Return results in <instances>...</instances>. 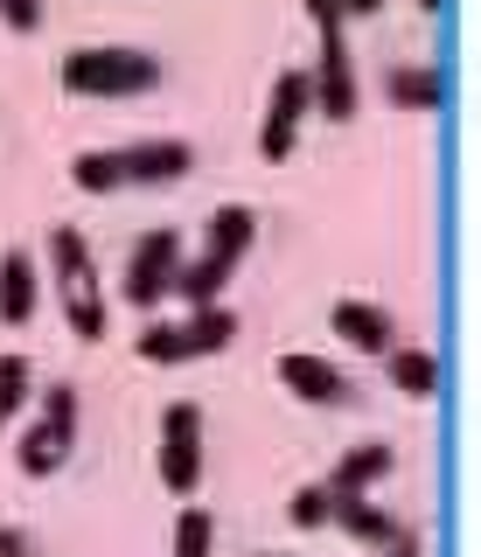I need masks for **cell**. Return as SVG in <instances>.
Here are the masks:
<instances>
[{"label": "cell", "mask_w": 481, "mask_h": 557, "mask_svg": "<svg viewBox=\"0 0 481 557\" xmlns=\"http://www.w3.org/2000/svg\"><path fill=\"white\" fill-rule=\"evenodd\" d=\"M307 14H314V28H349V14H342V0H307Z\"/></svg>", "instance_id": "obj_24"}, {"label": "cell", "mask_w": 481, "mask_h": 557, "mask_svg": "<svg viewBox=\"0 0 481 557\" xmlns=\"http://www.w3.org/2000/svg\"><path fill=\"white\" fill-rule=\"evenodd\" d=\"M329 327H335V342L363 348V356H384V348L398 342V321H391V307H377V300H335Z\"/></svg>", "instance_id": "obj_14"}, {"label": "cell", "mask_w": 481, "mask_h": 557, "mask_svg": "<svg viewBox=\"0 0 481 557\" xmlns=\"http://www.w3.org/2000/svg\"><path fill=\"white\" fill-rule=\"evenodd\" d=\"M42 313V258L28 244L0 251V327H28Z\"/></svg>", "instance_id": "obj_9"}, {"label": "cell", "mask_w": 481, "mask_h": 557, "mask_svg": "<svg viewBox=\"0 0 481 557\" xmlns=\"http://www.w3.org/2000/svg\"><path fill=\"white\" fill-rule=\"evenodd\" d=\"M391 467H398V453H391L384 440H363V446H349V453L329 467V481H321V487H329L335 502H349V495H370V487L384 481Z\"/></svg>", "instance_id": "obj_15"}, {"label": "cell", "mask_w": 481, "mask_h": 557, "mask_svg": "<svg viewBox=\"0 0 481 557\" xmlns=\"http://www.w3.org/2000/svg\"><path fill=\"white\" fill-rule=\"evenodd\" d=\"M384 376L398 383V397H440V356L419 342H391L384 348Z\"/></svg>", "instance_id": "obj_16"}, {"label": "cell", "mask_w": 481, "mask_h": 557, "mask_svg": "<svg viewBox=\"0 0 481 557\" xmlns=\"http://www.w3.org/2000/svg\"><path fill=\"white\" fill-rule=\"evenodd\" d=\"M307 84H314V112L321 119H356V104H363V77H356L349 63V28H329L321 35V63L307 70Z\"/></svg>", "instance_id": "obj_7"}, {"label": "cell", "mask_w": 481, "mask_h": 557, "mask_svg": "<svg viewBox=\"0 0 481 557\" xmlns=\"http://www.w3.org/2000/svg\"><path fill=\"white\" fill-rule=\"evenodd\" d=\"M335 516V495L321 481H307V487H294V502H286V522H294V530H321V522Z\"/></svg>", "instance_id": "obj_22"}, {"label": "cell", "mask_w": 481, "mask_h": 557, "mask_svg": "<svg viewBox=\"0 0 481 557\" xmlns=\"http://www.w3.org/2000/svg\"><path fill=\"white\" fill-rule=\"evenodd\" d=\"M384 557H425V550H411V544H398V550H384Z\"/></svg>", "instance_id": "obj_27"}, {"label": "cell", "mask_w": 481, "mask_h": 557, "mask_svg": "<svg viewBox=\"0 0 481 557\" xmlns=\"http://www.w3.org/2000/svg\"><path fill=\"white\" fill-rule=\"evenodd\" d=\"M28 550V536L22 530H0V557H22Z\"/></svg>", "instance_id": "obj_25"}, {"label": "cell", "mask_w": 481, "mask_h": 557, "mask_svg": "<svg viewBox=\"0 0 481 557\" xmlns=\"http://www.w3.org/2000/svg\"><path fill=\"white\" fill-rule=\"evenodd\" d=\"M384 8V0H342V14H349V22H363V14H377Z\"/></svg>", "instance_id": "obj_26"}, {"label": "cell", "mask_w": 481, "mask_h": 557, "mask_svg": "<svg viewBox=\"0 0 481 557\" xmlns=\"http://www.w3.org/2000/svg\"><path fill=\"white\" fill-rule=\"evenodd\" d=\"M335 530L342 536H356L363 550H398V544H411V530L391 509H377V495H349V502H335Z\"/></svg>", "instance_id": "obj_13"}, {"label": "cell", "mask_w": 481, "mask_h": 557, "mask_svg": "<svg viewBox=\"0 0 481 557\" xmlns=\"http://www.w3.org/2000/svg\"><path fill=\"white\" fill-rule=\"evenodd\" d=\"M63 327H71L77 342H106V327H112V307H106V293H84V300H63Z\"/></svg>", "instance_id": "obj_20"}, {"label": "cell", "mask_w": 481, "mask_h": 557, "mask_svg": "<svg viewBox=\"0 0 481 557\" xmlns=\"http://www.w3.org/2000/svg\"><path fill=\"white\" fill-rule=\"evenodd\" d=\"M272 557H280V550H272Z\"/></svg>", "instance_id": "obj_30"}, {"label": "cell", "mask_w": 481, "mask_h": 557, "mask_svg": "<svg viewBox=\"0 0 481 557\" xmlns=\"http://www.w3.org/2000/svg\"><path fill=\"white\" fill-rule=\"evenodd\" d=\"M237 335V313L231 307H196L188 321H175V342H182V362H196V356H217V348H231Z\"/></svg>", "instance_id": "obj_17"}, {"label": "cell", "mask_w": 481, "mask_h": 557, "mask_svg": "<svg viewBox=\"0 0 481 557\" xmlns=\"http://www.w3.org/2000/svg\"><path fill=\"white\" fill-rule=\"evenodd\" d=\"M49 272H57V300L98 293V258H91V244H84L77 223H57V231H49Z\"/></svg>", "instance_id": "obj_11"}, {"label": "cell", "mask_w": 481, "mask_h": 557, "mask_svg": "<svg viewBox=\"0 0 481 557\" xmlns=\"http://www.w3.org/2000/svg\"><path fill=\"white\" fill-rule=\"evenodd\" d=\"M377 98L398 104V112H440L446 104V70L440 63H391L377 77Z\"/></svg>", "instance_id": "obj_12"}, {"label": "cell", "mask_w": 481, "mask_h": 557, "mask_svg": "<svg viewBox=\"0 0 481 557\" xmlns=\"http://www.w3.org/2000/svg\"><path fill=\"white\" fill-rule=\"evenodd\" d=\"M28 397H36V362L28 356H0V425L28 411Z\"/></svg>", "instance_id": "obj_19"}, {"label": "cell", "mask_w": 481, "mask_h": 557, "mask_svg": "<svg viewBox=\"0 0 481 557\" xmlns=\"http://www.w3.org/2000/svg\"><path fill=\"white\" fill-rule=\"evenodd\" d=\"M71 446H77V383H49V391H42V411L22 425L14 460H22L28 481H42V474H57V467L71 460Z\"/></svg>", "instance_id": "obj_4"}, {"label": "cell", "mask_w": 481, "mask_h": 557, "mask_svg": "<svg viewBox=\"0 0 481 557\" xmlns=\"http://www.w3.org/2000/svg\"><path fill=\"white\" fill-rule=\"evenodd\" d=\"M280 383L300 397V405H349V376L335 370L329 356H314V348H286L280 356Z\"/></svg>", "instance_id": "obj_10"}, {"label": "cell", "mask_w": 481, "mask_h": 557, "mask_svg": "<svg viewBox=\"0 0 481 557\" xmlns=\"http://www.w3.org/2000/svg\"><path fill=\"white\" fill-rule=\"evenodd\" d=\"M307 119H314V84H307V70H280V77H272V98H266V119H259L266 161H294Z\"/></svg>", "instance_id": "obj_6"}, {"label": "cell", "mask_w": 481, "mask_h": 557, "mask_svg": "<svg viewBox=\"0 0 481 557\" xmlns=\"http://www.w3.org/2000/svg\"><path fill=\"white\" fill-rule=\"evenodd\" d=\"M182 258H188V244H182V231L175 223H161V231H147L140 244H133V258H126V278H119V300L126 307H140V313H153L175 293V272H182Z\"/></svg>", "instance_id": "obj_5"}, {"label": "cell", "mask_w": 481, "mask_h": 557, "mask_svg": "<svg viewBox=\"0 0 481 557\" xmlns=\"http://www.w3.org/2000/svg\"><path fill=\"white\" fill-rule=\"evenodd\" d=\"M0 22L14 35H36L42 28V0H0Z\"/></svg>", "instance_id": "obj_23"}, {"label": "cell", "mask_w": 481, "mask_h": 557, "mask_svg": "<svg viewBox=\"0 0 481 557\" xmlns=\"http://www.w3.org/2000/svg\"><path fill=\"white\" fill-rule=\"evenodd\" d=\"M419 8H425V14H446V0H419Z\"/></svg>", "instance_id": "obj_28"}, {"label": "cell", "mask_w": 481, "mask_h": 557, "mask_svg": "<svg viewBox=\"0 0 481 557\" xmlns=\"http://www.w3.org/2000/svg\"><path fill=\"white\" fill-rule=\"evenodd\" d=\"M217 550V516L210 509H182L175 516V557H210Z\"/></svg>", "instance_id": "obj_21"}, {"label": "cell", "mask_w": 481, "mask_h": 557, "mask_svg": "<svg viewBox=\"0 0 481 557\" xmlns=\"http://www.w3.org/2000/svg\"><path fill=\"white\" fill-rule=\"evenodd\" d=\"M202 251L196 258H182V272H175V293L188 307H217L223 300V286H231V272L245 265V251L259 244V209L251 202H223L210 209V223H202Z\"/></svg>", "instance_id": "obj_1"}, {"label": "cell", "mask_w": 481, "mask_h": 557, "mask_svg": "<svg viewBox=\"0 0 481 557\" xmlns=\"http://www.w3.org/2000/svg\"><path fill=\"white\" fill-rule=\"evenodd\" d=\"M119 153V182H140V188H168L182 182V174H196V147L175 133H153V139H126Z\"/></svg>", "instance_id": "obj_8"}, {"label": "cell", "mask_w": 481, "mask_h": 557, "mask_svg": "<svg viewBox=\"0 0 481 557\" xmlns=\"http://www.w3.org/2000/svg\"><path fill=\"white\" fill-rule=\"evenodd\" d=\"M63 91L71 98H147L161 84V57L153 49H133V42H84L63 57Z\"/></svg>", "instance_id": "obj_2"}, {"label": "cell", "mask_w": 481, "mask_h": 557, "mask_svg": "<svg viewBox=\"0 0 481 557\" xmlns=\"http://www.w3.org/2000/svg\"><path fill=\"white\" fill-rule=\"evenodd\" d=\"M153 474H161L168 495H196L202 474H210V418H202L196 397H175L161 411V446H153Z\"/></svg>", "instance_id": "obj_3"}, {"label": "cell", "mask_w": 481, "mask_h": 557, "mask_svg": "<svg viewBox=\"0 0 481 557\" xmlns=\"http://www.w3.org/2000/svg\"><path fill=\"white\" fill-rule=\"evenodd\" d=\"M71 188L77 196H112V188H126L119 182V153L112 147H84L71 161Z\"/></svg>", "instance_id": "obj_18"}, {"label": "cell", "mask_w": 481, "mask_h": 557, "mask_svg": "<svg viewBox=\"0 0 481 557\" xmlns=\"http://www.w3.org/2000/svg\"><path fill=\"white\" fill-rule=\"evenodd\" d=\"M22 557H42V550H22Z\"/></svg>", "instance_id": "obj_29"}]
</instances>
